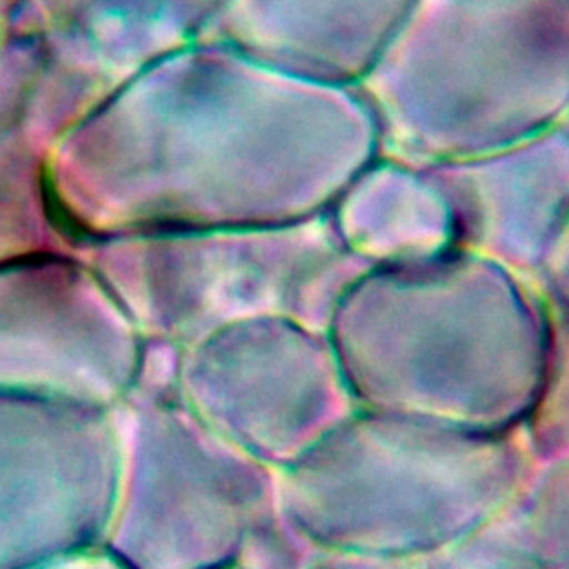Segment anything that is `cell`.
I'll return each mask as SVG.
<instances>
[{"label":"cell","instance_id":"cell-2","mask_svg":"<svg viewBox=\"0 0 569 569\" xmlns=\"http://www.w3.org/2000/svg\"><path fill=\"white\" fill-rule=\"evenodd\" d=\"M413 0H260L251 40L264 64L356 87Z\"/></svg>","mask_w":569,"mask_h":569},{"label":"cell","instance_id":"cell-1","mask_svg":"<svg viewBox=\"0 0 569 569\" xmlns=\"http://www.w3.org/2000/svg\"><path fill=\"white\" fill-rule=\"evenodd\" d=\"M380 153L433 167L569 118V0H413L356 84Z\"/></svg>","mask_w":569,"mask_h":569},{"label":"cell","instance_id":"cell-3","mask_svg":"<svg viewBox=\"0 0 569 569\" xmlns=\"http://www.w3.org/2000/svg\"><path fill=\"white\" fill-rule=\"evenodd\" d=\"M458 224L569 222V118L505 149L425 167Z\"/></svg>","mask_w":569,"mask_h":569}]
</instances>
